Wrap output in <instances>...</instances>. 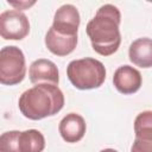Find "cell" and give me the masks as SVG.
I'll list each match as a JSON object with an SVG mask.
<instances>
[{"label": "cell", "instance_id": "1", "mask_svg": "<svg viewBox=\"0 0 152 152\" xmlns=\"http://www.w3.org/2000/svg\"><path fill=\"white\" fill-rule=\"evenodd\" d=\"M120 21L121 13L112 4L102 5L96 11L94 18L86 27L95 52L101 56H110L118 51L121 44Z\"/></svg>", "mask_w": 152, "mask_h": 152}, {"label": "cell", "instance_id": "2", "mask_svg": "<svg viewBox=\"0 0 152 152\" xmlns=\"http://www.w3.org/2000/svg\"><path fill=\"white\" fill-rule=\"evenodd\" d=\"M18 106L25 118L40 120L57 114L63 108L64 95L58 86L36 84L20 95Z\"/></svg>", "mask_w": 152, "mask_h": 152}, {"label": "cell", "instance_id": "3", "mask_svg": "<svg viewBox=\"0 0 152 152\" xmlns=\"http://www.w3.org/2000/svg\"><path fill=\"white\" fill-rule=\"evenodd\" d=\"M66 76L77 89H95L103 84L106 80V68L102 62L91 57L74 59L66 66Z\"/></svg>", "mask_w": 152, "mask_h": 152}, {"label": "cell", "instance_id": "4", "mask_svg": "<svg viewBox=\"0 0 152 152\" xmlns=\"http://www.w3.org/2000/svg\"><path fill=\"white\" fill-rule=\"evenodd\" d=\"M26 75L24 52L14 45L4 46L0 51V82L5 86L20 83Z\"/></svg>", "mask_w": 152, "mask_h": 152}, {"label": "cell", "instance_id": "5", "mask_svg": "<svg viewBox=\"0 0 152 152\" xmlns=\"http://www.w3.org/2000/svg\"><path fill=\"white\" fill-rule=\"evenodd\" d=\"M30 32L27 17L17 10L4 11L0 14V34L6 40H21Z\"/></svg>", "mask_w": 152, "mask_h": 152}, {"label": "cell", "instance_id": "6", "mask_svg": "<svg viewBox=\"0 0 152 152\" xmlns=\"http://www.w3.org/2000/svg\"><path fill=\"white\" fill-rule=\"evenodd\" d=\"M80 13L76 6L71 4L62 5L53 15L52 28L59 33L68 36H77L80 26Z\"/></svg>", "mask_w": 152, "mask_h": 152}, {"label": "cell", "instance_id": "7", "mask_svg": "<svg viewBox=\"0 0 152 152\" xmlns=\"http://www.w3.org/2000/svg\"><path fill=\"white\" fill-rule=\"evenodd\" d=\"M142 83L141 74L138 69L131 65L119 66L113 76V84L116 90L124 95H129L137 93Z\"/></svg>", "mask_w": 152, "mask_h": 152}, {"label": "cell", "instance_id": "8", "mask_svg": "<svg viewBox=\"0 0 152 152\" xmlns=\"http://www.w3.org/2000/svg\"><path fill=\"white\" fill-rule=\"evenodd\" d=\"M30 81L33 84H55L58 86L59 72L57 65L45 58L36 59L31 63L28 69Z\"/></svg>", "mask_w": 152, "mask_h": 152}, {"label": "cell", "instance_id": "9", "mask_svg": "<svg viewBox=\"0 0 152 152\" xmlns=\"http://www.w3.org/2000/svg\"><path fill=\"white\" fill-rule=\"evenodd\" d=\"M87 125L83 119L77 113H69L66 114L58 125V131L61 137L66 142H77L80 141L86 134Z\"/></svg>", "mask_w": 152, "mask_h": 152}, {"label": "cell", "instance_id": "10", "mask_svg": "<svg viewBox=\"0 0 152 152\" xmlns=\"http://www.w3.org/2000/svg\"><path fill=\"white\" fill-rule=\"evenodd\" d=\"M45 45L51 53L56 56H66L75 50L77 36L63 34L50 27L45 34Z\"/></svg>", "mask_w": 152, "mask_h": 152}, {"label": "cell", "instance_id": "11", "mask_svg": "<svg viewBox=\"0 0 152 152\" xmlns=\"http://www.w3.org/2000/svg\"><path fill=\"white\" fill-rule=\"evenodd\" d=\"M129 61L140 68H152V39L147 37L135 39L128 49Z\"/></svg>", "mask_w": 152, "mask_h": 152}, {"label": "cell", "instance_id": "12", "mask_svg": "<svg viewBox=\"0 0 152 152\" xmlns=\"http://www.w3.org/2000/svg\"><path fill=\"white\" fill-rule=\"evenodd\" d=\"M19 152H43L45 148V138L38 129H26L18 137Z\"/></svg>", "mask_w": 152, "mask_h": 152}, {"label": "cell", "instance_id": "13", "mask_svg": "<svg viewBox=\"0 0 152 152\" xmlns=\"http://www.w3.org/2000/svg\"><path fill=\"white\" fill-rule=\"evenodd\" d=\"M135 138L131 152H152V127L134 128Z\"/></svg>", "mask_w": 152, "mask_h": 152}, {"label": "cell", "instance_id": "14", "mask_svg": "<svg viewBox=\"0 0 152 152\" xmlns=\"http://www.w3.org/2000/svg\"><path fill=\"white\" fill-rule=\"evenodd\" d=\"M20 131H8L0 137V152H19L18 137Z\"/></svg>", "mask_w": 152, "mask_h": 152}, {"label": "cell", "instance_id": "15", "mask_svg": "<svg viewBox=\"0 0 152 152\" xmlns=\"http://www.w3.org/2000/svg\"><path fill=\"white\" fill-rule=\"evenodd\" d=\"M8 4L11 5V6H14L15 7V10L18 11V10H26V8H28V7H31L32 5H34L36 4V1H19V2H13V1H8Z\"/></svg>", "mask_w": 152, "mask_h": 152}, {"label": "cell", "instance_id": "16", "mask_svg": "<svg viewBox=\"0 0 152 152\" xmlns=\"http://www.w3.org/2000/svg\"><path fill=\"white\" fill-rule=\"evenodd\" d=\"M100 152H118V151L114 148H104V150H101Z\"/></svg>", "mask_w": 152, "mask_h": 152}]
</instances>
